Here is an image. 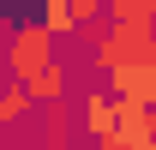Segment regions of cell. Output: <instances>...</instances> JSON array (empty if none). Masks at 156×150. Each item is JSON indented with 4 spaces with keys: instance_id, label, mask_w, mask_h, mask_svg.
Instances as JSON below:
<instances>
[{
    "instance_id": "8992f818",
    "label": "cell",
    "mask_w": 156,
    "mask_h": 150,
    "mask_svg": "<svg viewBox=\"0 0 156 150\" xmlns=\"http://www.w3.org/2000/svg\"><path fill=\"white\" fill-rule=\"evenodd\" d=\"M36 24H42V30H54V36H78V18H72V6H66V0H42Z\"/></svg>"
},
{
    "instance_id": "ba28073f",
    "label": "cell",
    "mask_w": 156,
    "mask_h": 150,
    "mask_svg": "<svg viewBox=\"0 0 156 150\" xmlns=\"http://www.w3.org/2000/svg\"><path fill=\"white\" fill-rule=\"evenodd\" d=\"M150 132H156V108H150Z\"/></svg>"
},
{
    "instance_id": "277c9868",
    "label": "cell",
    "mask_w": 156,
    "mask_h": 150,
    "mask_svg": "<svg viewBox=\"0 0 156 150\" xmlns=\"http://www.w3.org/2000/svg\"><path fill=\"white\" fill-rule=\"evenodd\" d=\"M66 132H72V108H66V102H48V108H42V150H72Z\"/></svg>"
},
{
    "instance_id": "52a82bcc",
    "label": "cell",
    "mask_w": 156,
    "mask_h": 150,
    "mask_svg": "<svg viewBox=\"0 0 156 150\" xmlns=\"http://www.w3.org/2000/svg\"><path fill=\"white\" fill-rule=\"evenodd\" d=\"M108 24H156V0H108Z\"/></svg>"
},
{
    "instance_id": "3957f363",
    "label": "cell",
    "mask_w": 156,
    "mask_h": 150,
    "mask_svg": "<svg viewBox=\"0 0 156 150\" xmlns=\"http://www.w3.org/2000/svg\"><path fill=\"white\" fill-rule=\"evenodd\" d=\"M78 114H84V144H102V150H114L120 138V102L108 90H84L78 96Z\"/></svg>"
},
{
    "instance_id": "6da1fadb",
    "label": "cell",
    "mask_w": 156,
    "mask_h": 150,
    "mask_svg": "<svg viewBox=\"0 0 156 150\" xmlns=\"http://www.w3.org/2000/svg\"><path fill=\"white\" fill-rule=\"evenodd\" d=\"M54 30H42L36 18L12 24V36H6V72H12V84H24L30 90V102H66V66L54 60Z\"/></svg>"
},
{
    "instance_id": "7a4b0ae2",
    "label": "cell",
    "mask_w": 156,
    "mask_h": 150,
    "mask_svg": "<svg viewBox=\"0 0 156 150\" xmlns=\"http://www.w3.org/2000/svg\"><path fill=\"white\" fill-rule=\"evenodd\" d=\"M102 78L114 72H132V66H156V24H108L90 48Z\"/></svg>"
},
{
    "instance_id": "5b68a950",
    "label": "cell",
    "mask_w": 156,
    "mask_h": 150,
    "mask_svg": "<svg viewBox=\"0 0 156 150\" xmlns=\"http://www.w3.org/2000/svg\"><path fill=\"white\" fill-rule=\"evenodd\" d=\"M24 114H30V90H24V84H6V90H0V138L18 126Z\"/></svg>"
}]
</instances>
